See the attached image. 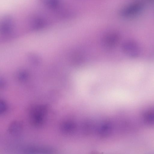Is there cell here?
<instances>
[{
  "mask_svg": "<svg viewBox=\"0 0 154 154\" xmlns=\"http://www.w3.org/2000/svg\"><path fill=\"white\" fill-rule=\"evenodd\" d=\"M122 48L126 54L131 57L137 56L140 52L139 47L137 44L131 41L125 42L122 45Z\"/></svg>",
  "mask_w": 154,
  "mask_h": 154,
  "instance_id": "1",
  "label": "cell"
},
{
  "mask_svg": "<svg viewBox=\"0 0 154 154\" xmlns=\"http://www.w3.org/2000/svg\"><path fill=\"white\" fill-rule=\"evenodd\" d=\"M119 40V35L116 33L112 32L105 35L103 38V42L105 47L112 48L117 44Z\"/></svg>",
  "mask_w": 154,
  "mask_h": 154,
  "instance_id": "2",
  "label": "cell"
}]
</instances>
